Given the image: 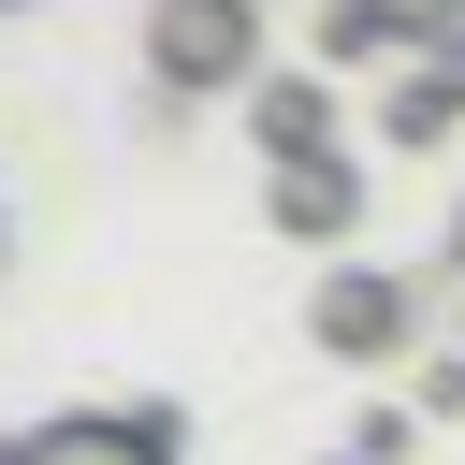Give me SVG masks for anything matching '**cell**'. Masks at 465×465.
Here are the masks:
<instances>
[{"label": "cell", "instance_id": "obj_13", "mask_svg": "<svg viewBox=\"0 0 465 465\" xmlns=\"http://www.w3.org/2000/svg\"><path fill=\"white\" fill-rule=\"evenodd\" d=\"M0 247H15V232H0Z\"/></svg>", "mask_w": 465, "mask_h": 465}, {"label": "cell", "instance_id": "obj_6", "mask_svg": "<svg viewBox=\"0 0 465 465\" xmlns=\"http://www.w3.org/2000/svg\"><path fill=\"white\" fill-rule=\"evenodd\" d=\"M276 232H305V247H349V232H363V174H349V160H305V174H276Z\"/></svg>", "mask_w": 465, "mask_h": 465}, {"label": "cell", "instance_id": "obj_8", "mask_svg": "<svg viewBox=\"0 0 465 465\" xmlns=\"http://www.w3.org/2000/svg\"><path fill=\"white\" fill-rule=\"evenodd\" d=\"M378 44H392V29H378L363 0H320V58H378Z\"/></svg>", "mask_w": 465, "mask_h": 465}, {"label": "cell", "instance_id": "obj_1", "mask_svg": "<svg viewBox=\"0 0 465 465\" xmlns=\"http://www.w3.org/2000/svg\"><path fill=\"white\" fill-rule=\"evenodd\" d=\"M145 73H160V102L262 87V0H160L145 15Z\"/></svg>", "mask_w": 465, "mask_h": 465}, {"label": "cell", "instance_id": "obj_4", "mask_svg": "<svg viewBox=\"0 0 465 465\" xmlns=\"http://www.w3.org/2000/svg\"><path fill=\"white\" fill-rule=\"evenodd\" d=\"M247 131H262V160H276V174L349 160V116H334V87H320V73H262V87H247Z\"/></svg>", "mask_w": 465, "mask_h": 465}, {"label": "cell", "instance_id": "obj_11", "mask_svg": "<svg viewBox=\"0 0 465 465\" xmlns=\"http://www.w3.org/2000/svg\"><path fill=\"white\" fill-rule=\"evenodd\" d=\"M334 465H363V450H334Z\"/></svg>", "mask_w": 465, "mask_h": 465}, {"label": "cell", "instance_id": "obj_9", "mask_svg": "<svg viewBox=\"0 0 465 465\" xmlns=\"http://www.w3.org/2000/svg\"><path fill=\"white\" fill-rule=\"evenodd\" d=\"M407 407H421V421H465V349H436V363L407 378Z\"/></svg>", "mask_w": 465, "mask_h": 465}, {"label": "cell", "instance_id": "obj_5", "mask_svg": "<svg viewBox=\"0 0 465 465\" xmlns=\"http://www.w3.org/2000/svg\"><path fill=\"white\" fill-rule=\"evenodd\" d=\"M378 131L436 160V145L465 131V44H436V58H407V87H392V116H378Z\"/></svg>", "mask_w": 465, "mask_h": 465}, {"label": "cell", "instance_id": "obj_2", "mask_svg": "<svg viewBox=\"0 0 465 465\" xmlns=\"http://www.w3.org/2000/svg\"><path fill=\"white\" fill-rule=\"evenodd\" d=\"M407 320H421V291H407V276H378V262H334V276L305 291V349H334V363H392V349H407Z\"/></svg>", "mask_w": 465, "mask_h": 465}, {"label": "cell", "instance_id": "obj_3", "mask_svg": "<svg viewBox=\"0 0 465 465\" xmlns=\"http://www.w3.org/2000/svg\"><path fill=\"white\" fill-rule=\"evenodd\" d=\"M174 450H189L174 407H73V421L0 436V465H174Z\"/></svg>", "mask_w": 465, "mask_h": 465}, {"label": "cell", "instance_id": "obj_10", "mask_svg": "<svg viewBox=\"0 0 465 465\" xmlns=\"http://www.w3.org/2000/svg\"><path fill=\"white\" fill-rule=\"evenodd\" d=\"M450 276H465V218H450Z\"/></svg>", "mask_w": 465, "mask_h": 465}, {"label": "cell", "instance_id": "obj_12", "mask_svg": "<svg viewBox=\"0 0 465 465\" xmlns=\"http://www.w3.org/2000/svg\"><path fill=\"white\" fill-rule=\"evenodd\" d=\"M0 15H15V0H0Z\"/></svg>", "mask_w": 465, "mask_h": 465}, {"label": "cell", "instance_id": "obj_7", "mask_svg": "<svg viewBox=\"0 0 465 465\" xmlns=\"http://www.w3.org/2000/svg\"><path fill=\"white\" fill-rule=\"evenodd\" d=\"M363 15H378L392 44H421V58H436V44H465V0H363Z\"/></svg>", "mask_w": 465, "mask_h": 465}]
</instances>
